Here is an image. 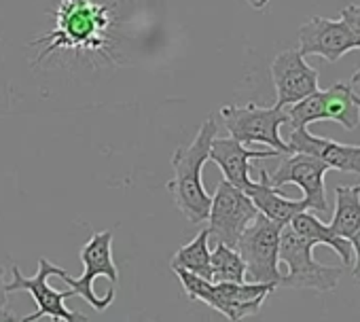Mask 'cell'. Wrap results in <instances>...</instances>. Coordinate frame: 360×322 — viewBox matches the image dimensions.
I'll return each instance as SVG.
<instances>
[{"instance_id":"cell-22","label":"cell","mask_w":360,"mask_h":322,"mask_svg":"<svg viewBox=\"0 0 360 322\" xmlns=\"http://www.w3.org/2000/svg\"><path fill=\"white\" fill-rule=\"evenodd\" d=\"M349 242H352V250H354L352 276H354V280H358V282H360V231H358Z\"/></svg>"},{"instance_id":"cell-25","label":"cell","mask_w":360,"mask_h":322,"mask_svg":"<svg viewBox=\"0 0 360 322\" xmlns=\"http://www.w3.org/2000/svg\"><path fill=\"white\" fill-rule=\"evenodd\" d=\"M13 320H18L7 307H0V322H13Z\"/></svg>"},{"instance_id":"cell-17","label":"cell","mask_w":360,"mask_h":322,"mask_svg":"<svg viewBox=\"0 0 360 322\" xmlns=\"http://www.w3.org/2000/svg\"><path fill=\"white\" fill-rule=\"evenodd\" d=\"M288 225H290V229H292L295 233H299L301 238H305V240L314 242L316 246H318V244H324V246L333 248L345 267H349V265L354 263L352 242H349V240H345V238H339L337 233H333V231H330V227H328V225H324L320 219H316L309 210L299 212V214H297Z\"/></svg>"},{"instance_id":"cell-11","label":"cell","mask_w":360,"mask_h":322,"mask_svg":"<svg viewBox=\"0 0 360 322\" xmlns=\"http://www.w3.org/2000/svg\"><path fill=\"white\" fill-rule=\"evenodd\" d=\"M330 168L322 159L305 155V153H292L286 155L274 174H269V183L280 189L284 185H297L303 191V202L307 204V210L328 212L326 202V189H324V176Z\"/></svg>"},{"instance_id":"cell-9","label":"cell","mask_w":360,"mask_h":322,"mask_svg":"<svg viewBox=\"0 0 360 322\" xmlns=\"http://www.w3.org/2000/svg\"><path fill=\"white\" fill-rule=\"evenodd\" d=\"M53 265L49 263L45 257L39 259V271L37 276L28 278L20 271L18 265L11 267V282L7 284V292H18V290H26L32 295V299L37 301V311L22 318L20 322H37L45 316H49L53 322H89V318L81 311L68 309L64 305V301L68 297H72V290H62L58 292L56 288L49 286V276H53Z\"/></svg>"},{"instance_id":"cell-1","label":"cell","mask_w":360,"mask_h":322,"mask_svg":"<svg viewBox=\"0 0 360 322\" xmlns=\"http://www.w3.org/2000/svg\"><path fill=\"white\" fill-rule=\"evenodd\" d=\"M219 134V123L208 117L200 131L195 134L193 142L187 146H178L172 155V170L174 176L167 183V189L174 198L178 210L185 214V219L193 225L208 221L212 195L204 189L202 170L204 164L210 159L212 140Z\"/></svg>"},{"instance_id":"cell-21","label":"cell","mask_w":360,"mask_h":322,"mask_svg":"<svg viewBox=\"0 0 360 322\" xmlns=\"http://www.w3.org/2000/svg\"><path fill=\"white\" fill-rule=\"evenodd\" d=\"M341 20L343 24L349 28V32L354 34L358 49H360V5H349L341 9Z\"/></svg>"},{"instance_id":"cell-19","label":"cell","mask_w":360,"mask_h":322,"mask_svg":"<svg viewBox=\"0 0 360 322\" xmlns=\"http://www.w3.org/2000/svg\"><path fill=\"white\" fill-rule=\"evenodd\" d=\"M208 240H210V231L206 227L189 244H185L183 248H178V252L169 261L172 269H187V271L212 282V265H210Z\"/></svg>"},{"instance_id":"cell-18","label":"cell","mask_w":360,"mask_h":322,"mask_svg":"<svg viewBox=\"0 0 360 322\" xmlns=\"http://www.w3.org/2000/svg\"><path fill=\"white\" fill-rule=\"evenodd\" d=\"M328 227L345 240H352L360 231V183L335 189V214Z\"/></svg>"},{"instance_id":"cell-2","label":"cell","mask_w":360,"mask_h":322,"mask_svg":"<svg viewBox=\"0 0 360 322\" xmlns=\"http://www.w3.org/2000/svg\"><path fill=\"white\" fill-rule=\"evenodd\" d=\"M110 13L106 5L94 3V0H62L56 11V28L37 41L30 47L47 45L37 62L51 56L56 49H87L98 51L106 43V34L110 28Z\"/></svg>"},{"instance_id":"cell-16","label":"cell","mask_w":360,"mask_h":322,"mask_svg":"<svg viewBox=\"0 0 360 322\" xmlns=\"http://www.w3.org/2000/svg\"><path fill=\"white\" fill-rule=\"evenodd\" d=\"M261 172V181L252 183L248 191H244L252 204L257 206L259 214L267 217L269 221L278 223L280 227H286L299 212L307 210V204L303 200H288L284 198L271 183H269V172L267 170H259Z\"/></svg>"},{"instance_id":"cell-15","label":"cell","mask_w":360,"mask_h":322,"mask_svg":"<svg viewBox=\"0 0 360 322\" xmlns=\"http://www.w3.org/2000/svg\"><path fill=\"white\" fill-rule=\"evenodd\" d=\"M280 153L274 148L267 150H252L246 144L233 140V138H214L212 146H210V159L221 168L223 176L227 183H231L233 187L248 191L250 185L255 183L250 179V161L255 159H269V157H278Z\"/></svg>"},{"instance_id":"cell-20","label":"cell","mask_w":360,"mask_h":322,"mask_svg":"<svg viewBox=\"0 0 360 322\" xmlns=\"http://www.w3.org/2000/svg\"><path fill=\"white\" fill-rule=\"evenodd\" d=\"M212 282H246V265L240 252L231 246L217 242L210 250Z\"/></svg>"},{"instance_id":"cell-23","label":"cell","mask_w":360,"mask_h":322,"mask_svg":"<svg viewBox=\"0 0 360 322\" xmlns=\"http://www.w3.org/2000/svg\"><path fill=\"white\" fill-rule=\"evenodd\" d=\"M7 284H5V269L0 265V307H7Z\"/></svg>"},{"instance_id":"cell-28","label":"cell","mask_w":360,"mask_h":322,"mask_svg":"<svg viewBox=\"0 0 360 322\" xmlns=\"http://www.w3.org/2000/svg\"><path fill=\"white\" fill-rule=\"evenodd\" d=\"M13 322H20V320H13Z\"/></svg>"},{"instance_id":"cell-4","label":"cell","mask_w":360,"mask_h":322,"mask_svg":"<svg viewBox=\"0 0 360 322\" xmlns=\"http://www.w3.org/2000/svg\"><path fill=\"white\" fill-rule=\"evenodd\" d=\"M81 261L85 265V271L83 276L79 278H72L68 276L66 269L53 265V276H58L60 280H64L70 290H72V297H81L85 299L96 311H104L110 307V303L115 301V290L110 288L106 292V297H96L94 292V282L98 276H104L106 280H110L112 284H117L119 280V269L115 265V259H112V231L106 229V231H98L94 233L87 244L81 248Z\"/></svg>"},{"instance_id":"cell-3","label":"cell","mask_w":360,"mask_h":322,"mask_svg":"<svg viewBox=\"0 0 360 322\" xmlns=\"http://www.w3.org/2000/svg\"><path fill=\"white\" fill-rule=\"evenodd\" d=\"M174 273L189 299L210 305L231 322H242L244 318L259 314L269 292L278 288L276 284L255 282H210L187 269H174Z\"/></svg>"},{"instance_id":"cell-7","label":"cell","mask_w":360,"mask_h":322,"mask_svg":"<svg viewBox=\"0 0 360 322\" xmlns=\"http://www.w3.org/2000/svg\"><path fill=\"white\" fill-rule=\"evenodd\" d=\"M284 227L259 214L240 236L236 250L246 265V282L280 286V233Z\"/></svg>"},{"instance_id":"cell-8","label":"cell","mask_w":360,"mask_h":322,"mask_svg":"<svg viewBox=\"0 0 360 322\" xmlns=\"http://www.w3.org/2000/svg\"><path fill=\"white\" fill-rule=\"evenodd\" d=\"M288 125L307 127L318 121H337L345 129H356L360 110L354 102V91L345 83H335L324 91H314L305 100L288 106Z\"/></svg>"},{"instance_id":"cell-5","label":"cell","mask_w":360,"mask_h":322,"mask_svg":"<svg viewBox=\"0 0 360 322\" xmlns=\"http://www.w3.org/2000/svg\"><path fill=\"white\" fill-rule=\"evenodd\" d=\"M314 242L301 238L286 225L280 233V261L286 263L288 273L282 276L284 288H311L318 292L335 290L341 280V267L322 265L314 259Z\"/></svg>"},{"instance_id":"cell-10","label":"cell","mask_w":360,"mask_h":322,"mask_svg":"<svg viewBox=\"0 0 360 322\" xmlns=\"http://www.w3.org/2000/svg\"><path fill=\"white\" fill-rule=\"evenodd\" d=\"M259 217L252 200L227 181H221L210 204L208 231L217 242L236 248L244 229Z\"/></svg>"},{"instance_id":"cell-26","label":"cell","mask_w":360,"mask_h":322,"mask_svg":"<svg viewBox=\"0 0 360 322\" xmlns=\"http://www.w3.org/2000/svg\"><path fill=\"white\" fill-rule=\"evenodd\" d=\"M360 83V68L352 75V85H358Z\"/></svg>"},{"instance_id":"cell-14","label":"cell","mask_w":360,"mask_h":322,"mask_svg":"<svg viewBox=\"0 0 360 322\" xmlns=\"http://www.w3.org/2000/svg\"><path fill=\"white\" fill-rule=\"evenodd\" d=\"M286 144L290 146V153H305L318 157L333 170L360 174V146L339 144L328 138L314 136L307 127H292Z\"/></svg>"},{"instance_id":"cell-24","label":"cell","mask_w":360,"mask_h":322,"mask_svg":"<svg viewBox=\"0 0 360 322\" xmlns=\"http://www.w3.org/2000/svg\"><path fill=\"white\" fill-rule=\"evenodd\" d=\"M246 3H248L252 9H257V11H265V9L269 7L271 0H246Z\"/></svg>"},{"instance_id":"cell-27","label":"cell","mask_w":360,"mask_h":322,"mask_svg":"<svg viewBox=\"0 0 360 322\" xmlns=\"http://www.w3.org/2000/svg\"><path fill=\"white\" fill-rule=\"evenodd\" d=\"M354 102H356V106H358V110H360V96L354 94Z\"/></svg>"},{"instance_id":"cell-6","label":"cell","mask_w":360,"mask_h":322,"mask_svg":"<svg viewBox=\"0 0 360 322\" xmlns=\"http://www.w3.org/2000/svg\"><path fill=\"white\" fill-rule=\"evenodd\" d=\"M221 119L233 140L242 144H265L278 150L280 155H292L290 146L280 136V127L288 123L286 108L280 106L263 108L257 104H248V106L227 104L221 108Z\"/></svg>"},{"instance_id":"cell-13","label":"cell","mask_w":360,"mask_h":322,"mask_svg":"<svg viewBox=\"0 0 360 322\" xmlns=\"http://www.w3.org/2000/svg\"><path fill=\"white\" fill-rule=\"evenodd\" d=\"M352 49H358V43L343 20L333 22L326 18H311L299 28V53L303 58L318 56L335 64Z\"/></svg>"},{"instance_id":"cell-12","label":"cell","mask_w":360,"mask_h":322,"mask_svg":"<svg viewBox=\"0 0 360 322\" xmlns=\"http://www.w3.org/2000/svg\"><path fill=\"white\" fill-rule=\"evenodd\" d=\"M271 79L276 87V104L280 108H288L314 91H318V70L305 62L299 49H286L276 56L271 64Z\"/></svg>"}]
</instances>
